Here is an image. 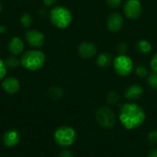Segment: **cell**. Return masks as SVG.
<instances>
[{"instance_id": "6da1fadb", "label": "cell", "mask_w": 157, "mask_h": 157, "mask_svg": "<svg viewBox=\"0 0 157 157\" xmlns=\"http://www.w3.org/2000/svg\"><path fill=\"white\" fill-rule=\"evenodd\" d=\"M120 120L127 130L139 128L145 121L144 109L136 103H126L121 108Z\"/></svg>"}, {"instance_id": "7a4b0ae2", "label": "cell", "mask_w": 157, "mask_h": 157, "mask_svg": "<svg viewBox=\"0 0 157 157\" xmlns=\"http://www.w3.org/2000/svg\"><path fill=\"white\" fill-rule=\"evenodd\" d=\"M46 56L40 50H29L23 53L20 63L21 65L29 71H37L43 67Z\"/></svg>"}, {"instance_id": "3957f363", "label": "cell", "mask_w": 157, "mask_h": 157, "mask_svg": "<svg viewBox=\"0 0 157 157\" xmlns=\"http://www.w3.org/2000/svg\"><path fill=\"white\" fill-rule=\"evenodd\" d=\"M50 20L57 29H63L69 27L72 23L73 15L67 7L63 6H57L50 12Z\"/></svg>"}, {"instance_id": "277c9868", "label": "cell", "mask_w": 157, "mask_h": 157, "mask_svg": "<svg viewBox=\"0 0 157 157\" xmlns=\"http://www.w3.org/2000/svg\"><path fill=\"white\" fill-rule=\"evenodd\" d=\"M76 137L75 130L70 126H61L57 128L53 133L54 142L62 147L71 146L75 142Z\"/></svg>"}, {"instance_id": "5b68a950", "label": "cell", "mask_w": 157, "mask_h": 157, "mask_svg": "<svg viewBox=\"0 0 157 157\" xmlns=\"http://www.w3.org/2000/svg\"><path fill=\"white\" fill-rule=\"evenodd\" d=\"M113 68L121 76H128L134 69L133 62L126 54H119L113 60Z\"/></svg>"}, {"instance_id": "8992f818", "label": "cell", "mask_w": 157, "mask_h": 157, "mask_svg": "<svg viewBox=\"0 0 157 157\" xmlns=\"http://www.w3.org/2000/svg\"><path fill=\"white\" fill-rule=\"evenodd\" d=\"M96 120L98 123L105 129H111L116 123L115 114L108 107H100L97 110Z\"/></svg>"}, {"instance_id": "52a82bcc", "label": "cell", "mask_w": 157, "mask_h": 157, "mask_svg": "<svg viewBox=\"0 0 157 157\" xmlns=\"http://www.w3.org/2000/svg\"><path fill=\"white\" fill-rule=\"evenodd\" d=\"M124 15L130 19H137L143 13V6L139 0H127L123 5Z\"/></svg>"}, {"instance_id": "ba28073f", "label": "cell", "mask_w": 157, "mask_h": 157, "mask_svg": "<svg viewBox=\"0 0 157 157\" xmlns=\"http://www.w3.org/2000/svg\"><path fill=\"white\" fill-rule=\"evenodd\" d=\"M124 24V18L121 13H111L107 19V28L111 32H119Z\"/></svg>"}, {"instance_id": "9c48e42d", "label": "cell", "mask_w": 157, "mask_h": 157, "mask_svg": "<svg viewBox=\"0 0 157 157\" xmlns=\"http://www.w3.org/2000/svg\"><path fill=\"white\" fill-rule=\"evenodd\" d=\"M27 42L34 48H40L44 43V34L37 29L28 30L25 34Z\"/></svg>"}, {"instance_id": "30bf717a", "label": "cell", "mask_w": 157, "mask_h": 157, "mask_svg": "<svg viewBox=\"0 0 157 157\" xmlns=\"http://www.w3.org/2000/svg\"><path fill=\"white\" fill-rule=\"evenodd\" d=\"M97 46L90 41H84L78 46V54L83 59H90L97 54Z\"/></svg>"}, {"instance_id": "8fae6325", "label": "cell", "mask_w": 157, "mask_h": 157, "mask_svg": "<svg viewBox=\"0 0 157 157\" xmlns=\"http://www.w3.org/2000/svg\"><path fill=\"white\" fill-rule=\"evenodd\" d=\"M20 142L19 132L16 129H10L6 131L3 135V144L8 148L17 146Z\"/></svg>"}, {"instance_id": "7c38bea8", "label": "cell", "mask_w": 157, "mask_h": 157, "mask_svg": "<svg viewBox=\"0 0 157 157\" xmlns=\"http://www.w3.org/2000/svg\"><path fill=\"white\" fill-rule=\"evenodd\" d=\"M1 86L3 90L10 95L17 93L20 89V83L18 79L14 76H8L6 78H4Z\"/></svg>"}, {"instance_id": "4fadbf2b", "label": "cell", "mask_w": 157, "mask_h": 157, "mask_svg": "<svg viewBox=\"0 0 157 157\" xmlns=\"http://www.w3.org/2000/svg\"><path fill=\"white\" fill-rule=\"evenodd\" d=\"M143 94H144V88L138 84H133L126 88L124 96L129 100H136L140 98Z\"/></svg>"}, {"instance_id": "5bb4252c", "label": "cell", "mask_w": 157, "mask_h": 157, "mask_svg": "<svg viewBox=\"0 0 157 157\" xmlns=\"http://www.w3.org/2000/svg\"><path fill=\"white\" fill-rule=\"evenodd\" d=\"M8 51L13 54V55H18L22 53L24 50V43L22 40L18 37H13L7 45Z\"/></svg>"}, {"instance_id": "9a60e30c", "label": "cell", "mask_w": 157, "mask_h": 157, "mask_svg": "<svg viewBox=\"0 0 157 157\" xmlns=\"http://www.w3.org/2000/svg\"><path fill=\"white\" fill-rule=\"evenodd\" d=\"M136 48H137V51L143 54H148L153 50V46L151 42L146 40H140L136 44Z\"/></svg>"}, {"instance_id": "2e32d148", "label": "cell", "mask_w": 157, "mask_h": 157, "mask_svg": "<svg viewBox=\"0 0 157 157\" xmlns=\"http://www.w3.org/2000/svg\"><path fill=\"white\" fill-rule=\"evenodd\" d=\"M111 61H112V58H111V55L108 52H102L100 53L98 57H97V64L98 66L99 67H107L109 66L110 63H111Z\"/></svg>"}, {"instance_id": "e0dca14e", "label": "cell", "mask_w": 157, "mask_h": 157, "mask_svg": "<svg viewBox=\"0 0 157 157\" xmlns=\"http://www.w3.org/2000/svg\"><path fill=\"white\" fill-rule=\"evenodd\" d=\"M48 95L53 100H60L63 97L64 92H63V90L62 87L57 86H52V87L49 88Z\"/></svg>"}, {"instance_id": "ac0fdd59", "label": "cell", "mask_w": 157, "mask_h": 157, "mask_svg": "<svg viewBox=\"0 0 157 157\" xmlns=\"http://www.w3.org/2000/svg\"><path fill=\"white\" fill-rule=\"evenodd\" d=\"M20 61L15 57V56H10L8 57L6 62H5V64L6 66V68H11V69H14V68H17L19 65H20Z\"/></svg>"}, {"instance_id": "d6986e66", "label": "cell", "mask_w": 157, "mask_h": 157, "mask_svg": "<svg viewBox=\"0 0 157 157\" xmlns=\"http://www.w3.org/2000/svg\"><path fill=\"white\" fill-rule=\"evenodd\" d=\"M119 100H120V95L116 91H110L107 95V101L110 105L116 104Z\"/></svg>"}, {"instance_id": "ffe728a7", "label": "cell", "mask_w": 157, "mask_h": 157, "mask_svg": "<svg viewBox=\"0 0 157 157\" xmlns=\"http://www.w3.org/2000/svg\"><path fill=\"white\" fill-rule=\"evenodd\" d=\"M147 84L148 86L153 88V89H157V74L156 73H152L148 75L147 77Z\"/></svg>"}, {"instance_id": "44dd1931", "label": "cell", "mask_w": 157, "mask_h": 157, "mask_svg": "<svg viewBox=\"0 0 157 157\" xmlns=\"http://www.w3.org/2000/svg\"><path fill=\"white\" fill-rule=\"evenodd\" d=\"M135 73H136V75H137L139 77L144 78V77H145V76L148 75V69H147L144 65L139 64V65H137V66L135 67Z\"/></svg>"}, {"instance_id": "7402d4cb", "label": "cell", "mask_w": 157, "mask_h": 157, "mask_svg": "<svg viewBox=\"0 0 157 157\" xmlns=\"http://www.w3.org/2000/svg\"><path fill=\"white\" fill-rule=\"evenodd\" d=\"M20 23L24 28H29L32 23V17L29 14H24L20 17Z\"/></svg>"}, {"instance_id": "603a6c76", "label": "cell", "mask_w": 157, "mask_h": 157, "mask_svg": "<svg viewBox=\"0 0 157 157\" xmlns=\"http://www.w3.org/2000/svg\"><path fill=\"white\" fill-rule=\"evenodd\" d=\"M147 140H148V143L151 144V145H155L157 144V131H153L151 132L148 136H147Z\"/></svg>"}, {"instance_id": "cb8c5ba5", "label": "cell", "mask_w": 157, "mask_h": 157, "mask_svg": "<svg viewBox=\"0 0 157 157\" xmlns=\"http://www.w3.org/2000/svg\"><path fill=\"white\" fill-rule=\"evenodd\" d=\"M106 4L111 7V8H118L119 6H121L122 0H105Z\"/></svg>"}, {"instance_id": "d4e9b609", "label": "cell", "mask_w": 157, "mask_h": 157, "mask_svg": "<svg viewBox=\"0 0 157 157\" xmlns=\"http://www.w3.org/2000/svg\"><path fill=\"white\" fill-rule=\"evenodd\" d=\"M117 50H118V52H120V54H125L126 52H127V50H128V45H127V43L124 42V41H121V42L118 43V45H117Z\"/></svg>"}, {"instance_id": "484cf974", "label": "cell", "mask_w": 157, "mask_h": 157, "mask_svg": "<svg viewBox=\"0 0 157 157\" xmlns=\"http://www.w3.org/2000/svg\"><path fill=\"white\" fill-rule=\"evenodd\" d=\"M6 75V66L5 64V62L0 58V81L5 78Z\"/></svg>"}, {"instance_id": "4316f807", "label": "cell", "mask_w": 157, "mask_h": 157, "mask_svg": "<svg viewBox=\"0 0 157 157\" xmlns=\"http://www.w3.org/2000/svg\"><path fill=\"white\" fill-rule=\"evenodd\" d=\"M150 66H151V69L153 70V72L157 74V52L152 57L151 62H150Z\"/></svg>"}, {"instance_id": "83f0119b", "label": "cell", "mask_w": 157, "mask_h": 157, "mask_svg": "<svg viewBox=\"0 0 157 157\" xmlns=\"http://www.w3.org/2000/svg\"><path fill=\"white\" fill-rule=\"evenodd\" d=\"M59 157H74V155L69 150H63L59 154Z\"/></svg>"}, {"instance_id": "f1b7e54d", "label": "cell", "mask_w": 157, "mask_h": 157, "mask_svg": "<svg viewBox=\"0 0 157 157\" xmlns=\"http://www.w3.org/2000/svg\"><path fill=\"white\" fill-rule=\"evenodd\" d=\"M56 2H57V0H43V4H44L46 6H53Z\"/></svg>"}, {"instance_id": "f546056e", "label": "cell", "mask_w": 157, "mask_h": 157, "mask_svg": "<svg viewBox=\"0 0 157 157\" xmlns=\"http://www.w3.org/2000/svg\"><path fill=\"white\" fill-rule=\"evenodd\" d=\"M148 157H157V148L154 149V150H152V151L149 153Z\"/></svg>"}, {"instance_id": "4dcf8cb0", "label": "cell", "mask_w": 157, "mask_h": 157, "mask_svg": "<svg viewBox=\"0 0 157 157\" xmlns=\"http://www.w3.org/2000/svg\"><path fill=\"white\" fill-rule=\"evenodd\" d=\"M6 31V28L5 26H0V33H5Z\"/></svg>"}, {"instance_id": "1f68e13d", "label": "cell", "mask_w": 157, "mask_h": 157, "mask_svg": "<svg viewBox=\"0 0 157 157\" xmlns=\"http://www.w3.org/2000/svg\"><path fill=\"white\" fill-rule=\"evenodd\" d=\"M1 10H2V4H1V2H0V12H1Z\"/></svg>"}]
</instances>
